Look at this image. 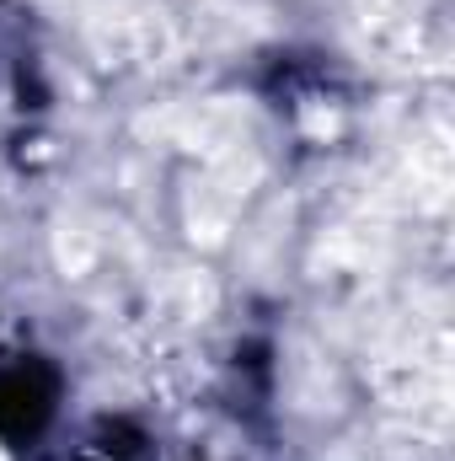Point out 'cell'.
Segmentation results:
<instances>
[{"label":"cell","instance_id":"6da1fadb","mask_svg":"<svg viewBox=\"0 0 455 461\" xmlns=\"http://www.w3.org/2000/svg\"><path fill=\"white\" fill-rule=\"evenodd\" d=\"M54 392H59V381H54V370L43 359L5 365L0 370V435L16 440V446L38 440L49 413H54Z\"/></svg>","mask_w":455,"mask_h":461}]
</instances>
